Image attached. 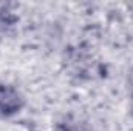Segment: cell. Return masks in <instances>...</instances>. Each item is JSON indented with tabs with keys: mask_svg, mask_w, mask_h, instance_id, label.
<instances>
[{
	"mask_svg": "<svg viewBox=\"0 0 133 131\" xmlns=\"http://www.w3.org/2000/svg\"><path fill=\"white\" fill-rule=\"evenodd\" d=\"M130 105H132V113H133V69L130 72Z\"/></svg>",
	"mask_w": 133,
	"mask_h": 131,
	"instance_id": "2",
	"label": "cell"
},
{
	"mask_svg": "<svg viewBox=\"0 0 133 131\" xmlns=\"http://www.w3.org/2000/svg\"><path fill=\"white\" fill-rule=\"evenodd\" d=\"M23 96L11 85H0V119L14 116L23 108Z\"/></svg>",
	"mask_w": 133,
	"mask_h": 131,
	"instance_id": "1",
	"label": "cell"
}]
</instances>
